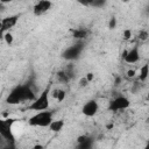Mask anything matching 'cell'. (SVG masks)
<instances>
[{"mask_svg":"<svg viewBox=\"0 0 149 149\" xmlns=\"http://www.w3.org/2000/svg\"><path fill=\"white\" fill-rule=\"evenodd\" d=\"M33 149H44V148H43L42 146H40V144H38V146H34V147H33Z\"/></svg>","mask_w":149,"mask_h":149,"instance_id":"484cf974","label":"cell"},{"mask_svg":"<svg viewBox=\"0 0 149 149\" xmlns=\"http://www.w3.org/2000/svg\"><path fill=\"white\" fill-rule=\"evenodd\" d=\"M2 38H3V41H5L8 45H12V44H13V42H14V36L12 35V33H10V31H8V33L3 34V35H2Z\"/></svg>","mask_w":149,"mask_h":149,"instance_id":"e0dca14e","label":"cell"},{"mask_svg":"<svg viewBox=\"0 0 149 149\" xmlns=\"http://www.w3.org/2000/svg\"><path fill=\"white\" fill-rule=\"evenodd\" d=\"M52 6V2L49 1V0H41V1H37L34 7H33V13L35 16H41L43 14H45Z\"/></svg>","mask_w":149,"mask_h":149,"instance_id":"9c48e42d","label":"cell"},{"mask_svg":"<svg viewBox=\"0 0 149 149\" xmlns=\"http://www.w3.org/2000/svg\"><path fill=\"white\" fill-rule=\"evenodd\" d=\"M143 149H149V140L147 141V143L144 144V147H143Z\"/></svg>","mask_w":149,"mask_h":149,"instance_id":"4316f807","label":"cell"},{"mask_svg":"<svg viewBox=\"0 0 149 149\" xmlns=\"http://www.w3.org/2000/svg\"><path fill=\"white\" fill-rule=\"evenodd\" d=\"M2 149H15V144H7V147H5V148H2Z\"/></svg>","mask_w":149,"mask_h":149,"instance_id":"d4e9b609","label":"cell"},{"mask_svg":"<svg viewBox=\"0 0 149 149\" xmlns=\"http://www.w3.org/2000/svg\"><path fill=\"white\" fill-rule=\"evenodd\" d=\"M105 5H106V1H104V0H99V1L93 0V1H90L88 2V6H92V7H95V8H101Z\"/></svg>","mask_w":149,"mask_h":149,"instance_id":"ac0fdd59","label":"cell"},{"mask_svg":"<svg viewBox=\"0 0 149 149\" xmlns=\"http://www.w3.org/2000/svg\"><path fill=\"white\" fill-rule=\"evenodd\" d=\"M94 139L88 135H80L77 137V144L74 149H93Z\"/></svg>","mask_w":149,"mask_h":149,"instance_id":"30bf717a","label":"cell"},{"mask_svg":"<svg viewBox=\"0 0 149 149\" xmlns=\"http://www.w3.org/2000/svg\"><path fill=\"white\" fill-rule=\"evenodd\" d=\"M147 100L149 101V92H148V94H147Z\"/></svg>","mask_w":149,"mask_h":149,"instance_id":"f1b7e54d","label":"cell"},{"mask_svg":"<svg viewBox=\"0 0 149 149\" xmlns=\"http://www.w3.org/2000/svg\"><path fill=\"white\" fill-rule=\"evenodd\" d=\"M63 127H64V120H54L48 128L54 133H59L63 129Z\"/></svg>","mask_w":149,"mask_h":149,"instance_id":"4fadbf2b","label":"cell"},{"mask_svg":"<svg viewBox=\"0 0 149 149\" xmlns=\"http://www.w3.org/2000/svg\"><path fill=\"white\" fill-rule=\"evenodd\" d=\"M70 31H71L73 38H76L77 41H81V42H83V40L87 38V36L90 34V31L86 28H74V29H71Z\"/></svg>","mask_w":149,"mask_h":149,"instance_id":"7c38bea8","label":"cell"},{"mask_svg":"<svg viewBox=\"0 0 149 149\" xmlns=\"http://www.w3.org/2000/svg\"><path fill=\"white\" fill-rule=\"evenodd\" d=\"M83 50H84V43H83L81 41H78L77 43H74V44H72V45H70V47H68V48L63 51L62 57H63L64 59L69 61V62H73V61H77V59L80 57Z\"/></svg>","mask_w":149,"mask_h":149,"instance_id":"277c9868","label":"cell"},{"mask_svg":"<svg viewBox=\"0 0 149 149\" xmlns=\"http://www.w3.org/2000/svg\"><path fill=\"white\" fill-rule=\"evenodd\" d=\"M148 37H149V34H148L147 30H141V31L139 33V40H141V41H146Z\"/></svg>","mask_w":149,"mask_h":149,"instance_id":"d6986e66","label":"cell"},{"mask_svg":"<svg viewBox=\"0 0 149 149\" xmlns=\"http://www.w3.org/2000/svg\"><path fill=\"white\" fill-rule=\"evenodd\" d=\"M52 97H54V99H56L58 102H62L64 99H65V97H66V93H65V91L64 90H62V88H55L54 91H52Z\"/></svg>","mask_w":149,"mask_h":149,"instance_id":"2e32d148","label":"cell"},{"mask_svg":"<svg viewBox=\"0 0 149 149\" xmlns=\"http://www.w3.org/2000/svg\"><path fill=\"white\" fill-rule=\"evenodd\" d=\"M20 15L19 14H14V15H9L7 17H3L1 20V35L8 33L13 27L16 26V23L19 22Z\"/></svg>","mask_w":149,"mask_h":149,"instance_id":"ba28073f","label":"cell"},{"mask_svg":"<svg viewBox=\"0 0 149 149\" xmlns=\"http://www.w3.org/2000/svg\"><path fill=\"white\" fill-rule=\"evenodd\" d=\"M130 106V101L127 97L125 95H116L113 99L109 100L107 109L111 112H119V111H125Z\"/></svg>","mask_w":149,"mask_h":149,"instance_id":"8992f818","label":"cell"},{"mask_svg":"<svg viewBox=\"0 0 149 149\" xmlns=\"http://www.w3.org/2000/svg\"><path fill=\"white\" fill-rule=\"evenodd\" d=\"M127 76L130 77V78H133V77L135 76V71H134V70H128V71H127Z\"/></svg>","mask_w":149,"mask_h":149,"instance_id":"cb8c5ba5","label":"cell"},{"mask_svg":"<svg viewBox=\"0 0 149 149\" xmlns=\"http://www.w3.org/2000/svg\"><path fill=\"white\" fill-rule=\"evenodd\" d=\"M149 77V64H144L140 68L139 70V80L140 81H146L147 78Z\"/></svg>","mask_w":149,"mask_h":149,"instance_id":"5bb4252c","label":"cell"},{"mask_svg":"<svg viewBox=\"0 0 149 149\" xmlns=\"http://www.w3.org/2000/svg\"><path fill=\"white\" fill-rule=\"evenodd\" d=\"M85 77L87 78V80H88L90 83L94 79V74H93V72H88V73H86V74H85Z\"/></svg>","mask_w":149,"mask_h":149,"instance_id":"603a6c76","label":"cell"},{"mask_svg":"<svg viewBox=\"0 0 149 149\" xmlns=\"http://www.w3.org/2000/svg\"><path fill=\"white\" fill-rule=\"evenodd\" d=\"M98 111H99V104H98V101H97L95 99H90V100H87V101L83 105V107H81V113H83V115H85V116H87V118H92V116L97 115Z\"/></svg>","mask_w":149,"mask_h":149,"instance_id":"52a82bcc","label":"cell"},{"mask_svg":"<svg viewBox=\"0 0 149 149\" xmlns=\"http://www.w3.org/2000/svg\"><path fill=\"white\" fill-rule=\"evenodd\" d=\"M51 94V86L48 85L47 87L43 88V91L38 94V97H36V99L29 104V106L27 107L28 111H33V112H42V111H48L49 109V98Z\"/></svg>","mask_w":149,"mask_h":149,"instance_id":"7a4b0ae2","label":"cell"},{"mask_svg":"<svg viewBox=\"0 0 149 149\" xmlns=\"http://www.w3.org/2000/svg\"><path fill=\"white\" fill-rule=\"evenodd\" d=\"M115 27H116V19L114 16H112L111 20H109V23H108V28L109 29H114Z\"/></svg>","mask_w":149,"mask_h":149,"instance_id":"44dd1931","label":"cell"},{"mask_svg":"<svg viewBox=\"0 0 149 149\" xmlns=\"http://www.w3.org/2000/svg\"><path fill=\"white\" fill-rule=\"evenodd\" d=\"M36 99L35 92L31 88L30 84L26 83V84H21V85H16L14 86L10 92L8 93L7 98H6V102L9 105H17L24 101H34Z\"/></svg>","mask_w":149,"mask_h":149,"instance_id":"6da1fadb","label":"cell"},{"mask_svg":"<svg viewBox=\"0 0 149 149\" xmlns=\"http://www.w3.org/2000/svg\"><path fill=\"white\" fill-rule=\"evenodd\" d=\"M132 36V30L130 29H125L123 30V38L125 40H129Z\"/></svg>","mask_w":149,"mask_h":149,"instance_id":"7402d4cb","label":"cell"},{"mask_svg":"<svg viewBox=\"0 0 149 149\" xmlns=\"http://www.w3.org/2000/svg\"><path fill=\"white\" fill-rule=\"evenodd\" d=\"M88 84H90V81L87 80V78H86L85 76L80 78V80H79V86H80V87H85V86H87Z\"/></svg>","mask_w":149,"mask_h":149,"instance_id":"ffe728a7","label":"cell"},{"mask_svg":"<svg viewBox=\"0 0 149 149\" xmlns=\"http://www.w3.org/2000/svg\"><path fill=\"white\" fill-rule=\"evenodd\" d=\"M146 12H147V14H148V15H149V5H148V6H147V8H146Z\"/></svg>","mask_w":149,"mask_h":149,"instance_id":"83f0119b","label":"cell"},{"mask_svg":"<svg viewBox=\"0 0 149 149\" xmlns=\"http://www.w3.org/2000/svg\"><path fill=\"white\" fill-rule=\"evenodd\" d=\"M139 59H140V50L137 45H134L132 49H129L123 54V61L127 64H135L139 62Z\"/></svg>","mask_w":149,"mask_h":149,"instance_id":"8fae6325","label":"cell"},{"mask_svg":"<svg viewBox=\"0 0 149 149\" xmlns=\"http://www.w3.org/2000/svg\"><path fill=\"white\" fill-rule=\"evenodd\" d=\"M56 77H57V80L59 83H63V84H68L70 80H71V77L64 71V70H59L57 73H56Z\"/></svg>","mask_w":149,"mask_h":149,"instance_id":"9a60e30c","label":"cell"},{"mask_svg":"<svg viewBox=\"0 0 149 149\" xmlns=\"http://www.w3.org/2000/svg\"><path fill=\"white\" fill-rule=\"evenodd\" d=\"M54 121V113L48 111L37 112L28 119V125L31 127H49Z\"/></svg>","mask_w":149,"mask_h":149,"instance_id":"3957f363","label":"cell"},{"mask_svg":"<svg viewBox=\"0 0 149 149\" xmlns=\"http://www.w3.org/2000/svg\"><path fill=\"white\" fill-rule=\"evenodd\" d=\"M13 123H14L13 119H7V120L0 121V134L9 144H15V137H14V134L12 130Z\"/></svg>","mask_w":149,"mask_h":149,"instance_id":"5b68a950","label":"cell"}]
</instances>
